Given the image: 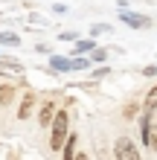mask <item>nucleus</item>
Returning a JSON list of instances; mask_svg holds the SVG:
<instances>
[{"label":"nucleus","instance_id":"15","mask_svg":"<svg viewBox=\"0 0 157 160\" xmlns=\"http://www.w3.org/2000/svg\"><path fill=\"white\" fill-rule=\"evenodd\" d=\"M105 58H108V50H99L96 47V50L90 52V61H105Z\"/></svg>","mask_w":157,"mask_h":160},{"label":"nucleus","instance_id":"2","mask_svg":"<svg viewBox=\"0 0 157 160\" xmlns=\"http://www.w3.org/2000/svg\"><path fill=\"white\" fill-rule=\"evenodd\" d=\"M114 157H119V160H140V148H137L134 140L119 137L114 143Z\"/></svg>","mask_w":157,"mask_h":160},{"label":"nucleus","instance_id":"18","mask_svg":"<svg viewBox=\"0 0 157 160\" xmlns=\"http://www.w3.org/2000/svg\"><path fill=\"white\" fill-rule=\"evenodd\" d=\"M143 76H157V67H154V64H149V67H143Z\"/></svg>","mask_w":157,"mask_h":160},{"label":"nucleus","instance_id":"19","mask_svg":"<svg viewBox=\"0 0 157 160\" xmlns=\"http://www.w3.org/2000/svg\"><path fill=\"white\" fill-rule=\"evenodd\" d=\"M58 38H61V41H76V32H61Z\"/></svg>","mask_w":157,"mask_h":160},{"label":"nucleus","instance_id":"8","mask_svg":"<svg viewBox=\"0 0 157 160\" xmlns=\"http://www.w3.org/2000/svg\"><path fill=\"white\" fill-rule=\"evenodd\" d=\"M0 73H9V76H23V64H17V61H3V58H0Z\"/></svg>","mask_w":157,"mask_h":160},{"label":"nucleus","instance_id":"10","mask_svg":"<svg viewBox=\"0 0 157 160\" xmlns=\"http://www.w3.org/2000/svg\"><path fill=\"white\" fill-rule=\"evenodd\" d=\"M76 140H79L76 134H70V137H67V143H64V148H61V157H64V160L76 157V152H73V148H76Z\"/></svg>","mask_w":157,"mask_h":160},{"label":"nucleus","instance_id":"13","mask_svg":"<svg viewBox=\"0 0 157 160\" xmlns=\"http://www.w3.org/2000/svg\"><path fill=\"white\" fill-rule=\"evenodd\" d=\"M105 32H114V26H108V23H93L90 26V35H93V38L96 35H105Z\"/></svg>","mask_w":157,"mask_h":160},{"label":"nucleus","instance_id":"17","mask_svg":"<svg viewBox=\"0 0 157 160\" xmlns=\"http://www.w3.org/2000/svg\"><path fill=\"white\" fill-rule=\"evenodd\" d=\"M87 67V58H73V70H85Z\"/></svg>","mask_w":157,"mask_h":160},{"label":"nucleus","instance_id":"12","mask_svg":"<svg viewBox=\"0 0 157 160\" xmlns=\"http://www.w3.org/2000/svg\"><path fill=\"white\" fill-rule=\"evenodd\" d=\"M0 44H6V47H17V44H21V38H17L15 32H0Z\"/></svg>","mask_w":157,"mask_h":160},{"label":"nucleus","instance_id":"1","mask_svg":"<svg viewBox=\"0 0 157 160\" xmlns=\"http://www.w3.org/2000/svg\"><path fill=\"white\" fill-rule=\"evenodd\" d=\"M50 148L52 152H61L64 143H67V134H70V114L64 108H58V114H55L52 125H50Z\"/></svg>","mask_w":157,"mask_h":160},{"label":"nucleus","instance_id":"20","mask_svg":"<svg viewBox=\"0 0 157 160\" xmlns=\"http://www.w3.org/2000/svg\"><path fill=\"white\" fill-rule=\"evenodd\" d=\"M102 76H108V67H99V70L93 73V79H102Z\"/></svg>","mask_w":157,"mask_h":160},{"label":"nucleus","instance_id":"9","mask_svg":"<svg viewBox=\"0 0 157 160\" xmlns=\"http://www.w3.org/2000/svg\"><path fill=\"white\" fill-rule=\"evenodd\" d=\"M12 99H15V88L12 84H0V108L12 105Z\"/></svg>","mask_w":157,"mask_h":160},{"label":"nucleus","instance_id":"21","mask_svg":"<svg viewBox=\"0 0 157 160\" xmlns=\"http://www.w3.org/2000/svg\"><path fill=\"white\" fill-rule=\"evenodd\" d=\"M154 119H157V105H154Z\"/></svg>","mask_w":157,"mask_h":160},{"label":"nucleus","instance_id":"5","mask_svg":"<svg viewBox=\"0 0 157 160\" xmlns=\"http://www.w3.org/2000/svg\"><path fill=\"white\" fill-rule=\"evenodd\" d=\"M122 21L128 26H134V29H145L149 26V18H143V15H131V12H122Z\"/></svg>","mask_w":157,"mask_h":160},{"label":"nucleus","instance_id":"3","mask_svg":"<svg viewBox=\"0 0 157 160\" xmlns=\"http://www.w3.org/2000/svg\"><path fill=\"white\" fill-rule=\"evenodd\" d=\"M55 114H58V105L47 99V102L41 105V111H38V122H41L44 128H50V125H52V119H55Z\"/></svg>","mask_w":157,"mask_h":160},{"label":"nucleus","instance_id":"14","mask_svg":"<svg viewBox=\"0 0 157 160\" xmlns=\"http://www.w3.org/2000/svg\"><path fill=\"white\" fill-rule=\"evenodd\" d=\"M122 114H125V119H134L137 114H140V105H137V102H128V105H125V111H122Z\"/></svg>","mask_w":157,"mask_h":160},{"label":"nucleus","instance_id":"6","mask_svg":"<svg viewBox=\"0 0 157 160\" xmlns=\"http://www.w3.org/2000/svg\"><path fill=\"white\" fill-rule=\"evenodd\" d=\"M143 143H145V148H151V152L157 154V119L151 117V128H149V134L143 137Z\"/></svg>","mask_w":157,"mask_h":160},{"label":"nucleus","instance_id":"4","mask_svg":"<svg viewBox=\"0 0 157 160\" xmlns=\"http://www.w3.org/2000/svg\"><path fill=\"white\" fill-rule=\"evenodd\" d=\"M32 111H35V96H32V93H23L21 108H17V119H29Z\"/></svg>","mask_w":157,"mask_h":160},{"label":"nucleus","instance_id":"7","mask_svg":"<svg viewBox=\"0 0 157 160\" xmlns=\"http://www.w3.org/2000/svg\"><path fill=\"white\" fill-rule=\"evenodd\" d=\"M50 64H52V70H61V73L73 70V58H61V55H52V52H50Z\"/></svg>","mask_w":157,"mask_h":160},{"label":"nucleus","instance_id":"11","mask_svg":"<svg viewBox=\"0 0 157 160\" xmlns=\"http://www.w3.org/2000/svg\"><path fill=\"white\" fill-rule=\"evenodd\" d=\"M93 50H96V44H93V35H90V41H76L73 55H79V52H93Z\"/></svg>","mask_w":157,"mask_h":160},{"label":"nucleus","instance_id":"16","mask_svg":"<svg viewBox=\"0 0 157 160\" xmlns=\"http://www.w3.org/2000/svg\"><path fill=\"white\" fill-rule=\"evenodd\" d=\"M145 105H157V84L149 90V96H145Z\"/></svg>","mask_w":157,"mask_h":160}]
</instances>
